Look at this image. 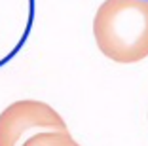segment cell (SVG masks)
Here are the masks:
<instances>
[{
  "instance_id": "6da1fadb",
  "label": "cell",
  "mask_w": 148,
  "mask_h": 146,
  "mask_svg": "<svg viewBox=\"0 0 148 146\" xmlns=\"http://www.w3.org/2000/svg\"><path fill=\"white\" fill-rule=\"evenodd\" d=\"M93 36L108 59L137 63L148 57V0H105L93 19Z\"/></svg>"
},
{
  "instance_id": "7a4b0ae2",
  "label": "cell",
  "mask_w": 148,
  "mask_h": 146,
  "mask_svg": "<svg viewBox=\"0 0 148 146\" xmlns=\"http://www.w3.org/2000/svg\"><path fill=\"white\" fill-rule=\"evenodd\" d=\"M69 131L59 112L42 101H15L0 112V146H23L36 133Z\"/></svg>"
},
{
  "instance_id": "3957f363",
  "label": "cell",
  "mask_w": 148,
  "mask_h": 146,
  "mask_svg": "<svg viewBox=\"0 0 148 146\" xmlns=\"http://www.w3.org/2000/svg\"><path fill=\"white\" fill-rule=\"evenodd\" d=\"M23 146H80L69 131H51V133H36Z\"/></svg>"
}]
</instances>
